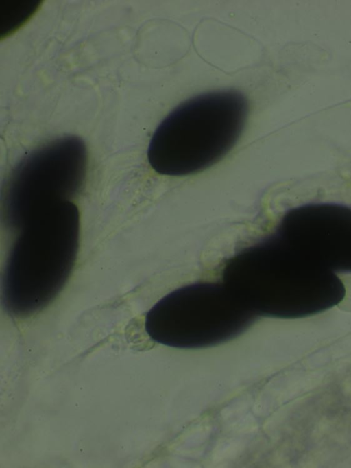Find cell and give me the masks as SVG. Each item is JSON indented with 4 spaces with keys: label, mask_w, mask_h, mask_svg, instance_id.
Returning a JSON list of instances; mask_svg holds the SVG:
<instances>
[{
    "label": "cell",
    "mask_w": 351,
    "mask_h": 468,
    "mask_svg": "<svg viewBox=\"0 0 351 468\" xmlns=\"http://www.w3.org/2000/svg\"><path fill=\"white\" fill-rule=\"evenodd\" d=\"M87 150L76 136L54 139L32 151L11 172L3 194L5 225L19 230L45 209L80 193Z\"/></svg>",
    "instance_id": "obj_5"
},
{
    "label": "cell",
    "mask_w": 351,
    "mask_h": 468,
    "mask_svg": "<svg viewBox=\"0 0 351 468\" xmlns=\"http://www.w3.org/2000/svg\"><path fill=\"white\" fill-rule=\"evenodd\" d=\"M275 231L316 265L351 272V207L301 205L287 211Z\"/></svg>",
    "instance_id": "obj_6"
},
{
    "label": "cell",
    "mask_w": 351,
    "mask_h": 468,
    "mask_svg": "<svg viewBox=\"0 0 351 468\" xmlns=\"http://www.w3.org/2000/svg\"><path fill=\"white\" fill-rule=\"evenodd\" d=\"M223 283L258 316L301 318L339 304L346 287L336 273L306 258L274 231L225 264Z\"/></svg>",
    "instance_id": "obj_1"
},
{
    "label": "cell",
    "mask_w": 351,
    "mask_h": 468,
    "mask_svg": "<svg viewBox=\"0 0 351 468\" xmlns=\"http://www.w3.org/2000/svg\"><path fill=\"white\" fill-rule=\"evenodd\" d=\"M34 1H14L0 3V34H10L23 24L34 13L38 3Z\"/></svg>",
    "instance_id": "obj_7"
},
{
    "label": "cell",
    "mask_w": 351,
    "mask_h": 468,
    "mask_svg": "<svg viewBox=\"0 0 351 468\" xmlns=\"http://www.w3.org/2000/svg\"><path fill=\"white\" fill-rule=\"evenodd\" d=\"M2 279V303L11 316L40 311L60 292L74 267L80 216L70 201L41 211L20 229Z\"/></svg>",
    "instance_id": "obj_2"
},
{
    "label": "cell",
    "mask_w": 351,
    "mask_h": 468,
    "mask_svg": "<svg viewBox=\"0 0 351 468\" xmlns=\"http://www.w3.org/2000/svg\"><path fill=\"white\" fill-rule=\"evenodd\" d=\"M248 111L247 98L234 89L185 100L154 131L147 150L150 166L158 174L181 176L213 165L238 141Z\"/></svg>",
    "instance_id": "obj_3"
},
{
    "label": "cell",
    "mask_w": 351,
    "mask_h": 468,
    "mask_svg": "<svg viewBox=\"0 0 351 468\" xmlns=\"http://www.w3.org/2000/svg\"><path fill=\"white\" fill-rule=\"evenodd\" d=\"M258 316L223 283L179 288L147 313L145 329L154 341L179 349L220 344L246 331Z\"/></svg>",
    "instance_id": "obj_4"
}]
</instances>
